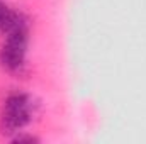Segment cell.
I'll return each mask as SVG.
<instances>
[{
  "label": "cell",
  "mask_w": 146,
  "mask_h": 144,
  "mask_svg": "<svg viewBox=\"0 0 146 144\" xmlns=\"http://www.w3.org/2000/svg\"><path fill=\"white\" fill-rule=\"evenodd\" d=\"M5 39L0 48V65L9 73H21L26 66L29 48V22L19 14L12 26L3 32Z\"/></svg>",
  "instance_id": "1"
},
{
  "label": "cell",
  "mask_w": 146,
  "mask_h": 144,
  "mask_svg": "<svg viewBox=\"0 0 146 144\" xmlns=\"http://www.w3.org/2000/svg\"><path fill=\"white\" fill-rule=\"evenodd\" d=\"M37 104L29 93H12L5 98L0 112V127L3 134L15 136L33 122Z\"/></svg>",
  "instance_id": "2"
},
{
  "label": "cell",
  "mask_w": 146,
  "mask_h": 144,
  "mask_svg": "<svg viewBox=\"0 0 146 144\" xmlns=\"http://www.w3.org/2000/svg\"><path fill=\"white\" fill-rule=\"evenodd\" d=\"M21 12H15V10H12L10 7H7L2 0H0V31L2 32H5L10 26H12V22L17 19V15H19Z\"/></svg>",
  "instance_id": "3"
},
{
  "label": "cell",
  "mask_w": 146,
  "mask_h": 144,
  "mask_svg": "<svg viewBox=\"0 0 146 144\" xmlns=\"http://www.w3.org/2000/svg\"><path fill=\"white\" fill-rule=\"evenodd\" d=\"M39 139L34 137V136H22L21 132L14 136V143H37Z\"/></svg>",
  "instance_id": "4"
}]
</instances>
